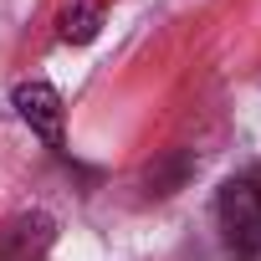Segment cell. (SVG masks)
<instances>
[{"instance_id":"3","label":"cell","mask_w":261,"mask_h":261,"mask_svg":"<svg viewBox=\"0 0 261 261\" xmlns=\"http://www.w3.org/2000/svg\"><path fill=\"white\" fill-rule=\"evenodd\" d=\"M51 241V220L36 210V215H16L0 225V261H31L41 246Z\"/></svg>"},{"instance_id":"2","label":"cell","mask_w":261,"mask_h":261,"mask_svg":"<svg viewBox=\"0 0 261 261\" xmlns=\"http://www.w3.org/2000/svg\"><path fill=\"white\" fill-rule=\"evenodd\" d=\"M11 102L46 149H67V113H62V97L51 82H16Z\"/></svg>"},{"instance_id":"4","label":"cell","mask_w":261,"mask_h":261,"mask_svg":"<svg viewBox=\"0 0 261 261\" xmlns=\"http://www.w3.org/2000/svg\"><path fill=\"white\" fill-rule=\"evenodd\" d=\"M97 31H102V6H97V0H77V6L62 11V41L87 46Z\"/></svg>"},{"instance_id":"1","label":"cell","mask_w":261,"mask_h":261,"mask_svg":"<svg viewBox=\"0 0 261 261\" xmlns=\"http://www.w3.org/2000/svg\"><path fill=\"white\" fill-rule=\"evenodd\" d=\"M215 220L236 261H261V169L230 174L215 195Z\"/></svg>"}]
</instances>
